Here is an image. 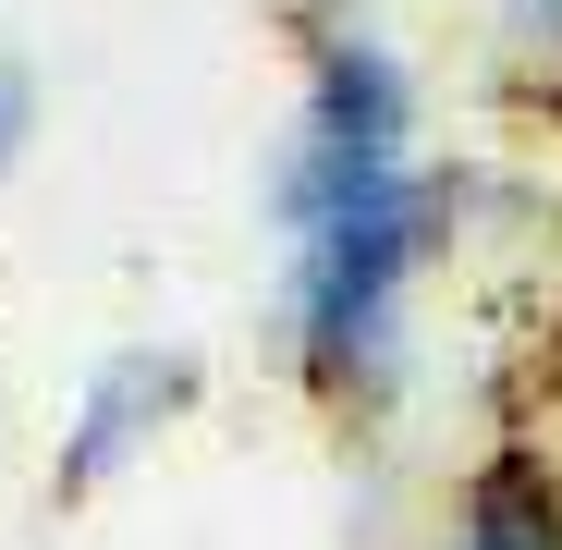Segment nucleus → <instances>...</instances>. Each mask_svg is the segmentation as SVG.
I'll return each mask as SVG.
<instances>
[{"label":"nucleus","instance_id":"nucleus-1","mask_svg":"<svg viewBox=\"0 0 562 550\" xmlns=\"http://www.w3.org/2000/svg\"><path fill=\"white\" fill-rule=\"evenodd\" d=\"M452 221H464V183L404 171L392 197H367V209L294 233L281 355H294L306 404H330V416H380V404H392V380H404V318H416V282L440 269Z\"/></svg>","mask_w":562,"mask_h":550},{"label":"nucleus","instance_id":"nucleus-2","mask_svg":"<svg viewBox=\"0 0 562 550\" xmlns=\"http://www.w3.org/2000/svg\"><path fill=\"white\" fill-rule=\"evenodd\" d=\"M404 171H416V74H404V49L367 37V25H318L294 123L269 147V221L318 233V221H342L367 197H392Z\"/></svg>","mask_w":562,"mask_h":550},{"label":"nucleus","instance_id":"nucleus-3","mask_svg":"<svg viewBox=\"0 0 562 550\" xmlns=\"http://www.w3.org/2000/svg\"><path fill=\"white\" fill-rule=\"evenodd\" d=\"M183 416H196V355H183V343H123V355H99L86 392H74V428H61L49 490H61V502H99L135 452H159V428H183Z\"/></svg>","mask_w":562,"mask_h":550},{"label":"nucleus","instance_id":"nucleus-4","mask_svg":"<svg viewBox=\"0 0 562 550\" xmlns=\"http://www.w3.org/2000/svg\"><path fill=\"white\" fill-rule=\"evenodd\" d=\"M440 550H562V452L550 440H490L452 490V538Z\"/></svg>","mask_w":562,"mask_h":550},{"label":"nucleus","instance_id":"nucleus-5","mask_svg":"<svg viewBox=\"0 0 562 550\" xmlns=\"http://www.w3.org/2000/svg\"><path fill=\"white\" fill-rule=\"evenodd\" d=\"M25 147H37V61L0 49V183L25 171Z\"/></svg>","mask_w":562,"mask_h":550},{"label":"nucleus","instance_id":"nucleus-6","mask_svg":"<svg viewBox=\"0 0 562 550\" xmlns=\"http://www.w3.org/2000/svg\"><path fill=\"white\" fill-rule=\"evenodd\" d=\"M502 37L550 74V61H562V0H502Z\"/></svg>","mask_w":562,"mask_h":550},{"label":"nucleus","instance_id":"nucleus-7","mask_svg":"<svg viewBox=\"0 0 562 550\" xmlns=\"http://www.w3.org/2000/svg\"><path fill=\"white\" fill-rule=\"evenodd\" d=\"M538 367H550V392H562V306H550V343H538Z\"/></svg>","mask_w":562,"mask_h":550}]
</instances>
